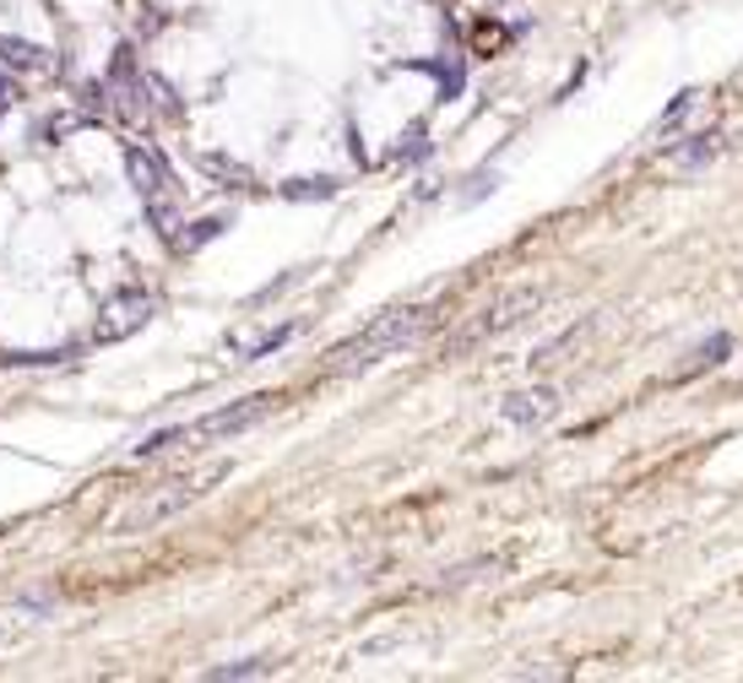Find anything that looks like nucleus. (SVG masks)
Segmentation results:
<instances>
[{"instance_id": "obj_7", "label": "nucleus", "mask_w": 743, "mask_h": 683, "mask_svg": "<svg viewBox=\"0 0 743 683\" xmlns=\"http://www.w3.org/2000/svg\"><path fill=\"white\" fill-rule=\"evenodd\" d=\"M0 65L6 71H22V76H55V61L44 44H28V39H0Z\"/></svg>"}, {"instance_id": "obj_9", "label": "nucleus", "mask_w": 743, "mask_h": 683, "mask_svg": "<svg viewBox=\"0 0 743 683\" xmlns=\"http://www.w3.org/2000/svg\"><path fill=\"white\" fill-rule=\"evenodd\" d=\"M136 82H141V93L152 98V109L180 115V93H174V82H163V76H152V71H147V76H136Z\"/></svg>"}, {"instance_id": "obj_2", "label": "nucleus", "mask_w": 743, "mask_h": 683, "mask_svg": "<svg viewBox=\"0 0 743 683\" xmlns=\"http://www.w3.org/2000/svg\"><path fill=\"white\" fill-rule=\"evenodd\" d=\"M152 310H158V299H152L147 288H125V294H115V299L98 310L93 342H120V337H130V331H141V326L152 320Z\"/></svg>"}, {"instance_id": "obj_13", "label": "nucleus", "mask_w": 743, "mask_h": 683, "mask_svg": "<svg viewBox=\"0 0 743 683\" xmlns=\"http://www.w3.org/2000/svg\"><path fill=\"white\" fill-rule=\"evenodd\" d=\"M261 673H272L266 662H229V668H206V679L212 683H234V679H261Z\"/></svg>"}, {"instance_id": "obj_4", "label": "nucleus", "mask_w": 743, "mask_h": 683, "mask_svg": "<svg viewBox=\"0 0 743 683\" xmlns=\"http://www.w3.org/2000/svg\"><path fill=\"white\" fill-rule=\"evenodd\" d=\"M538 305H543V294H538V288H516V294H510V299H499L495 310L484 314V320H478L473 331H461V337H456V348H473V342L495 337V331H505V326H516L521 314H527V310H538Z\"/></svg>"}, {"instance_id": "obj_10", "label": "nucleus", "mask_w": 743, "mask_h": 683, "mask_svg": "<svg viewBox=\"0 0 743 683\" xmlns=\"http://www.w3.org/2000/svg\"><path fill=\"white\" fill-rule=\"evenodd\" d=\"M717 152H722V136H694V147L673 152V163H679V169H700V163H711Z\"/></svg>"}, {"instance_id": "obj_3", "label": "nucleus", "mask_w": 743, "mask_h": 683, "mask_svg": "<svg viewBox=\"0 0 743 683\" xmlns=\"http://www.w3.org/2000/svg\"><path fill=\"white\" fill-rule=\"evenodd\" d=\"M266 413H277V396H245V402H234V407H223V413H206V418H195L185 424L190 439H229L250 429V424H261Z\"/></svg>"}, {"instance_id": "obj_8", "label": "nucleus", "mask_w": 743, "mask_h": 683, "mask_svg": "<svg viewBox=\"0 0 743 683\" xmlns=\"http://www.w3.org/2000/svg\"><path fill=\"white\" fill-rule=\"evenodd\" d=\"M728 353H733V337H728V331H711V337H705V342H700V348L689 353V364H683V370L673 374V380H694L700 370H717V364H722Z\"/></svg>"}, {"instance_id": "obj_11", "label": "nucleus", "mask_w": 743, "mask_h": 683, "mask_svg": "<svg viewBox=\"0 0 743 683\" xmlns=\"http://www.w3.org/2000/svg\"><path fill=\"white\" fill-rule=\"evenodd\" d=\"M180 439H190L185 424H180V429H158V435H147L141 445H136V456H141V461H147V456H163V450H174Z\"/></svg>"}, {"instance_id": "obj_5", "label": "nucleus", "mask_w": 743, "mask_h": 683, "mask_svg": "<svg viewBox=\"0 0 743 683\" xmlns=\"http://www.w3.org/2000/svg\"><path fill=\"white\" fill-rule=\"evenodd\" d=\"M125 174H130V185L141 190V195H158V190L169 185V163L152 147H141V141L125 147Z\"/></svg>"}, {"instance_id": "obj_6", "label": "nucleus", "mask_w": 743, "mask_h": 683, "mask_svg": "<svg viewBox=\"0 0 743 683\" xmlns=\"http://www.w3.org/2000/svg\"><path fill=\"white\" fill-rule=\"evenodd\" d=\"M554 413H559V391H549V385H538V391H516V396L505 402V418L521 424V429H527V424H549Z\"/></svg>"}, {"instance_id": "obj_1", "label": "nucleus", "mask_w": 743, "mask_h": 683, "mask_svg": "<svg viewBox=\"0 0 743 683\" xmlns=\"http://www.w3.org/2000/svg\"><path fill=\"white\" fill-rule=\"evenodd\" d=\"M434 326V310L429 305H413V310H385L380 320H370L353 342H342V348H331V364L326 370H364L374 364L380 353H391V348H407L413 337H424Z\"/></svg>"}, {"instance_id": "obj_15", "label": "nucleus", "mask_w": 743, "mask_h": 683, "mask_svg": "<svg viewBox=\"0 0 743 683\" xmlns=\"http://www.w3.org/2000/svg\"><path fill=\"white\" fill-rule=\"evenodd\" d=\"M217 234H223V217H206V223H190V234L180 239V249L190 255V249L201 245V239H217Z\"/></svg>"}, {"instance_id": "obj_12", "label": "nucleus", "mask_w": 743, "mask_h": 683, "mask_svg": "<svg viewBox=\"0 0 743 683\" xmlns=\"http://www.w3.org/2000/svg\"><path fill=\"white\" fill-rule=\"evenodd\" d=\"M689 109H694V93H679V98H673V109L657 120V130H651V136H657V141H668V136L683 125V115H689Z\"/></svg>"}, {"instance_id": "obj_14", "label": "nucleus", "mask_w": 743, "mask_h": 683, "mask_svg": "<svg viewBox=\"0 0 743 683\" xmlns=\"http://www.w3.org/2000/svg\"><path fill=\"white\" fill-rule=\"evenodd\" d=\"M331 180H294V185H288V201H326V195H331Z\"/></svg>"}]
</instances>
